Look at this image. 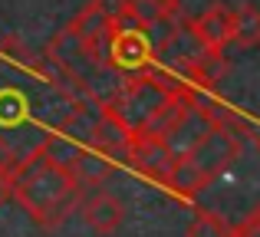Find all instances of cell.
<instances>
[{"mask_svg": "<svg viewBox=\"0 0 260 237\" xmlns=\"http://www.w3.org/2000/svg\"><path fill=\"white\" fill-rule=\"evenodd\" d=\"M86 185L46 152L43 142L30 148L26 155H17L10 165V198L40 224L43 231L59 227L79 208Z\"/></svg>", "mask_w": 260, "mask_h": 237, "instance_id": "cell-1", "label": "cell"}, {"mask_svg": "<svg viewBox=\"0 0 260 237\" xmlns=\"http://www.w3.org/2000/svg\"><path fill=\"white\" fill-rule=\"evenodd\" d=\"M244 152V142L228 128H208L194 148L178 155L172 172L165 178V191L178 201H191L217 178L224 175Z\"/></svg>", "mask_w": 260, "mask_h": 237, "instance_id": "cell-2", "label": "cell"}, {"mask_svg": "<svg viewBox=\"0 0 260 237\" xmlns=\"http://www.w3.org/2000/svg\"><path fill=\"white\" fill-rule=\"evenodd\" d=\"M181 86H184L181 79H172L168 73L148 66V70L132 73V76L122 79L115 96L109 99V109L125 122L128 132H139L165 99H172L175 92H181Z\"/></svg>", "mask_w": 260, "mask_h": 237, "instance_id": "cell-3", "label": "cell"}, {"mask_svg": "<svg viewBox=\"0 0 260 237\" xmlns=\"http://www.w3.org/2000/svg\"><path fill=\"white\" fill-rule=\"evenodd\" d=\"M208 50V46L201 43V37H198L194 30H191V20L188 17H178L172 26H168L165 33H161L158 40H155L152 46V66L161 73H168L172 79H181L191 73V66L198 63V56Z\"/></svg>", "mask_w": 260, "mask_h": 237, "instance_id": "cell-4", "label": "cell"}, {"mask_svg": "<svg viewBox=\"0 0 260 237\" xmlns=\"http://www.w3.org/2000/svg\"><path fill=\"white\" fill-rule=\"evenodd\" d=\"M106 63L112 66L119 76H132L152 66V40L142 26L128 23V20H112V30L106 37Z\"/></svg>", "mask_w": 260, "mask_h": 237, "instance_id": "cell-5", "label": "cell"}, {"mask_svg": "<svg viewBox=\"0 0 260 237\" xmlns=\"http://www.w3.org/2000/svg\"><path fill=\"white\" fill-rule=\"evenodd\" d=\"M125 161L148 181H158L165 185L168 172L175 165V152L165 145L161 135H148V132H132V142H128Z\"/></svg>", "mask_w": 260, "mask_h": 237, "instance_id": "cell-6", "label": "cell"}, {"mask_svg": "<svg viewBox=\"0 0 260 237\" xmlns=\"http://www.w3.org/2000/svg\"><path fill=\"white\" fill-rule=\"evenodd\" d=\"M115 17L142 26V30L148 33V40H152V46H155V40L181 17V7H178V0H125Z\"/></svg>", "mask_w": 260, "mask_h": 237, "instance_id": "cell-7", "label": "cell"}, {"mask_svg": "<svg viewBox=\"0 0 260 237\" xmlns=\"http://www.w3.org/2000/svg\"><path fill=\"white\" fill-rule=\"evenodd\" d=\"M128 142H132V132H128V125H125L119 116H115L112 109H109V103H102L99 119H95L92 132H89V148L102 152L106 158H112L115 165H119V161H125Z\"/></svg>", "mask_w": 260, "mask_h": 237, "instance_id": "cell-8", "label": "cell"}, {"mask_svg": "<svg viewBox=\"0 0 260 237\" xmlns=\"http://www.w3.org/2000/svg\"><path fill=\"white\" fill-rule=\"evenodd\" d=\"M79 214H83V221L89 224V231L95 234H112L122 227V221H125V205H122L119 198H115L112 191H92L79 198Z\"/></svg>", "mask_w": 260, "mask_h": 237, "instance_id": "cell-9", "label": "cell"}, {"mask_svg": "<svg viewBox=\"0 0 260 237\" xmlns=\"http://www.w3.org/2000/svg\"><path fill=\"white\" fill-rule=\"evenodd\" d=\"M208 128H214L208 119H204V112L194 106V92H191V99L184 103V109H181V116H178L172 125L161 132V139H165V145L175 152V158L178 155H184L188 148H194L198 142H201V135L208 132Z\"/></svg>", "mask_w": 260, "mask_h": 237, "instance_id": "cell-10", "label": "cell"}, {"mask_svg": "<svg viewBox=\"0 0 260 237\" xmlns=\"http://www.w3.org/2000/svg\"><path fill=\"white\" fill-rule=\"evenodd\" d=\"M191 30L201 37L204 46L211 50H228L231 46V33H234V10L228 4H214L201 13V17H188Z\"/></svg>", "mask_w": 260, "mask_h": 237, "instance_id": "cell-11", "label": "cell"}, {"mask_svg": "<svg viewBox=\"0 0 260 237\" xmlns=\"http://www.w3.org/2000/svg\"><path fill=\"white\" fill-rule=\"evenodd\" d=\"M257 40H260V13H257L254 4H241L234 10V33H231V43L250 50V46H257Z\"/></svg>", "mask_w": 260, "mask_h": 237, "instance_id": "cell-12", "label": "cell"}, {"mask_svg": "<svg viewBox=\"0 0 260 237\" xmlns=\"http://www.w3.org/2000/svg\"><path fill=\"white\" fill-rule=\"evenodd\" d=\"M184 237H231V224L217 211H198L191 218Z\"/></svg>", "mask_w": 260, "mask_h": 237, "instance_id": "cell-13", "label": "cell"}, {"mask_svg": "<svg viewBox=\"0 0 260 237\" xmlns=\"http://www.w3.org/2000/svg\"><path fill=\"white\" fill-rule=\"evenodd\" d=\"M10 165H13V158L0 161V205L10 201Z\"/></svg>", "mask_w": 260, "mask_h": 237, "instance_id": "cell-14", "label": "cell"}, {"mask_svg": "<svg viewBox=\"0 0 260 237\" xmlns=\"http://www.w3.org/2000/svg\"><path fill=\"white\" fill-rule=\"evenodd\" d=\"M4 158H17V152L10 148V142H7V135L0 132V161H4Z\"/></svg>", "mask_w": 260, "mask_h": 237, "instance_id": "cell-15", "label": "cell"}, {"mask_svg": "<svg viewBox=\"0 0 260 237\" xmlns=\"http://www.w3.org/2000/svg\"><path fill=\"white\" fill-rule=\"evenodd\" d=\"M102 4H106V7H109V13H112V17H115V13H119V7L125 4V0H102Z\"/></svg>", "mask_w": 260, "mask_h": 237, "instance_id": "cell-16", "label": "cell"}]
</instances>
